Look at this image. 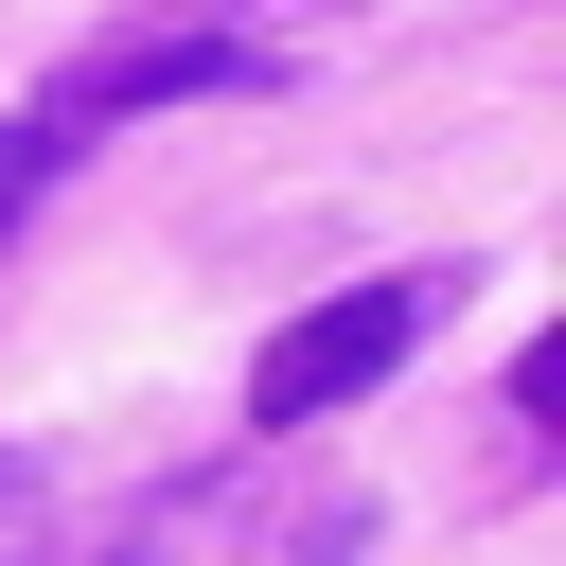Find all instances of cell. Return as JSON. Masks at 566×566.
Wrapping results in <instances>:
<instances>
[{"label": "cell", "mask_w": 566, "mask_h": 566, "mask_svg": "<svg viewBox=\"0 0 566 566\" xmlns=\"http://www.w3.org/2000/svg\"><path fill=\"white\" fill-rule=\"evenodd\" d=\"M442 301H460L442 265H389V283H336V301H301V318L265 336L248 407H265V424H336L354 389H389V371L424 354V318H442Z\"/></svg>", "instance_id": "1"}, {"label": "cell", "mask_w": 566, "mask_h": 566, "mask_svg": "<svg viewBox=\"0 0 566 566\" xmlns=\"http://www.w3.org/2000/svg\"><path fill=\"white\" fill-rule=\"evenodd\" d=\"M18 495H35V460H18V442H0V513H18Z\"/></svg>", "instance_id": "5"}, {"label": "cell", "mask_w": 566, "mask_h": 566, "mask_svg": "<svg viewBox=\"0 0 566 566\" xmlns=\"http://www.w3.org/2000/svg\"><path fill=\"white\" fill-rule=\"evenodd\" d=\"M177 531H195V513H177ZM177 531H159V548H142V531H124V548H88V566H177Z\"/></svg>", "instance_id": "4"}, {"label": "cell", "mask_w": 566, "mask_h": 566, "mask_svg": "<svg viewBox=\"0 0 566 566\" xmlns=\"http://www.w3.org/2000/svg\"><path fill=\"white\" fill-rule=\"evenodd\" d=\"M35 177H53V124H0V212H18Z\"/></svg>", "instance_id": "3"}, {"label": "cell", "mask_w": 566, "mask_h": 566, "mask_svg": "<svg viewBox=\"0 0 566 566\" xmlns=\"http://www.w3.org/2000/svg\"><path fill=\"white\" fill-rule=\"evenodd\" d=\"M230 88H265V53H248V35H106V53H71L53 124H124V106H230Z\"/></svg>", "instance_id": "2"}]
</instances>
